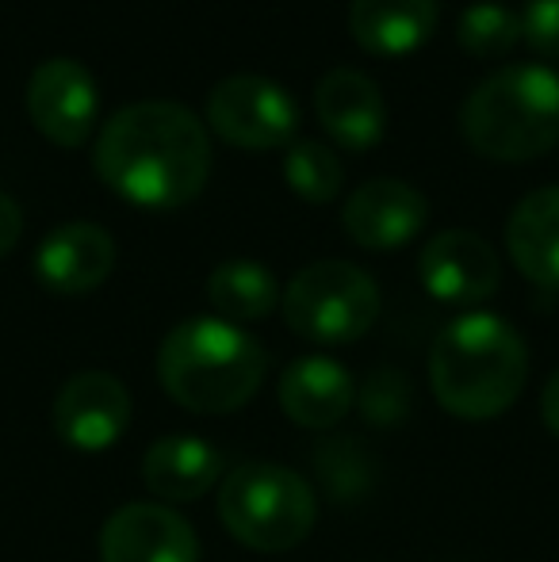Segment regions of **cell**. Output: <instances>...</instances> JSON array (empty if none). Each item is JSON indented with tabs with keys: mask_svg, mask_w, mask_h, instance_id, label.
<instances>
[{
	"mask_svg": "<svg viewBox=\"0 0 559 562\" xmlns=\"http://www.w3.org/2000/svg\"><path fill=\"white\" fill-rule=\"evenodd\" d=\"M100 180L142 211H177L203 192L211 138L200 115L172 100H138L100 126Z\"/></svg>",
	"mask_w": 559,
	"mask_h": 562,
	"instance_id": "6da1fadb",
	"label": "cell"
},
{
	"mask_svg": "<svg viewBox=\"0 0 559 562\" xmlns=\"http://www.w3.org/2000/svg\"><path fill=\"white\" fill-rule=\"evenodd\" d=\"M525 379H529L525 340L499 314H460L433 340L429 383L452 417L487 422L506 414L525 391Z\"/></svg>",
	"mask_w": 559,
	"mask_h": 562,
	"instance_id": "7a4b0ae2",
	"label": "cell"
},
{
	"mask_svg": "<svg viewBox=\"0 0 559 562\" xmlns=\"http://www.w3.org/2000/svg\"><path fill=\"white\" fill-rule=\"evenodd\" d=\"M269 371L261 340L234 322L192 318L169 329L157 348V379L192 414H234L257 394Z\"/></svg>",
	"mask_w": 559,
	"mask_h": 562,
	"instance_id": "3957f363",
	"label": "cell"
},
{
	"mask_svg": "<svg viewBox=\"0 0 559 562\" xmlns=\"http://www.w3.org/2000/svg\"><path fill=\"white\" fill-rule=\"evenodd\" d=\"M471 149L494 161H529L559 142V74L540 61L502 66L460 108Z\"/></svg>",
	"mask_w": 559,
	"mask_h": 562,
	"instance_id": "277c9868",
	"label": "cell"
},
{
	"mask_svg": "<svg viewBox=\"0 0 559 562\" xmlns=\"http://www.w3.org/2000/svg\"><path fill=\"white\" fill-rule=\"evenodd\" d=\"M226 532L254 551H288L314 528V494L303 474L280 463H246L226 474L219 490Z\"/></svg>",
	"mask_w": 559,
	"mask_h": 562,
	"instance_id": "5b68a950",
	"label": "cell"
},
{
	"mask_svg": "<svg viewBox=\"0 0 559 562\" xmlns=\"http://www.w3.org/2000/svg\"><path fill=\"white\" fill-rule=\"evenodd\" d=\"M283 318L314 345H349L372 329L380 314V288L349 260H318L291 276L283 291Z\"/></svg>",
	"mask_w": 559,
	"mask_h": 562,
	"instance_id": "8992f818",
	"label": "cell"
},
{
	"mask_svg": "<svg viewBox=\"0 0 559 562\" xmlns=\"http://www.w3.org/2000/svg\"><path fill=\"white\" fill-rule=\"evenodd\" d=\"M208 123L238 149H280L295 138L299 108L291 92L269 77L234 74L208 92Z\"/></svg>",
	"mask_w": 559,
	"mask_h": 562,
	"instance_id": "52a82bcc",
	"label": "cell"
},
{
	"mask_svg": "<svg viewBox=\"0 0 559 562\" xmlns=\"http://www.w3.org/2000/svg\"><path fill=\"white\" fill-rule=\"evenodd\" d=\"M27 115L54 146H85L97 131L100 89L97 77L74 58H51L27 77Z\"/></svg>",
	"mask_w": 559,
	"mask_h": 562,
	"instance_id": "ba28073f",
	"label": "cell"
},
{
	"mask_svg": "<svg viewBox=\"0 0 559 562\" xmlns=\"http://www.w3.org/2000/svg\"><path fill=\"white\" fill-rule=\"evenodd\" d=\"M422 288L448 306L483 303L499 291V252L476 229H440L418 257Z\"/></svg>",
	"mask_w": 559,
	"mask_h": 562,
	"instance_id": "9c48e42d",
	"label": "cell"
},
{
	"mask_svg": "<svg viewBox=\"0 0 559 562\" xmlns=\"http://www.w3.org/2000/svg\"><path fill=\"white\" fill-rule=\"evenodd\" d=\"M131 394L108 371H81L54 398V432L69 448L104 451L127 432Z\"/></svg>",
	"mask_w": 559,
	"mask_h": 562,
	"instance_id": "30bf717a",
	"label": "cell"
},
{
	"mask_svg": "<svg viewBox=\"0 0 559 562\" xmlns=\"http://www.w3.org/2000/svg\"><path fill=\"white\" fill-rule=\"evenodd\" d=\"M425 218H429V200L414 184L395 177L365 180L342 207L345 234L360 249H380V252L414 241L422 234Z\"/></svg>",
	"mask_w": 559,
	"mask_h": 562,
	"instance_id": "8fae6325",
	"label": "cell"
},
{
	"mask_svg": "<svg viewBox=\"0 0 559 562\" xmlns=\"http://www.w3.org/2000/svg\"><path fill=\"white\" fill-rule=\"evenodd\" d=\"M104 562H195L200 543L185 517L157 502L123 505L100 532Z\"/></svg>",
	"mask_w": 559,
	"mask_h": 562,
	"instance_id": "7c38bea8",
	"label": "cell"
},
{
	"mask_svg": "<svg viewBox=\"0 0 559 562\" xmlns=\"http://www.w3.org/2000/svg\"><path fill=\"white\" fill-rule=\"evenodd\" d=\"M115 268V241L97 223H62L38 241L35 276L54 295H85Z\"/></svg>",
	"mask_w": 559,
	"mask_h": 562,
	"instance_id": "4fadbf2b",
	"label": "cell"
},
{
	"mask_svg": "<svg viewBox=\"0 0 559 562\" xmlns=\"http://www.w3.org/2000/svg\"><path fill=\"white\" fill-rule=\"evenodd\" d=\"M314 112L326 134L345 149H372L388 131V104L380 85L360 69H329L314 89Z\"/></svg>",
	"mask_w": 559,
	"mask_h": 562,
	"instance_id": "5bb4252c",
	"label": "cell"
},
{
	"mask_svg": "<svg viewBox=\"0 0 559 562\" xmlns=\"http://www.w3.org/2000/svg\"><path fill=\"white\" fill-rule=\"evenodd\" d=\"M353 402V375L329 356H303L280 375V406L303 429H334Z\"/></svg>",
	"mask_w": 559,
	"mask_h": 562,
	"instance_id": "9a60e30c",
	"label": "cell"
},
{
	"mask_svg": "<svg viewBox=\"0 0 559 562\" xmlns=\"http://www.w3.org/2000/svg\"><path fill=\"white\" fill-rule=\"evenodd\" d=\"M219 471H223V451L185 432L154 440L142 456L146 490L161 502H195L215 486Z\"/></svg>",
	"mask_w": 559,
	"mask_h": 562,
	"instance_id": "2e32d148",
	"label": "cell"
},
{
	"mask_svg": "<svg viewBox=\"0 0 559 562\" xmlns=\"http://www.w3.org/2000/svg\"><path fill=\"white\" fill-rule=\"evenodd\" d=\"M437 27V0H353L349 31L376 58H406Z\"/></svg>",
	"mask_w": 559,
	"mask_h": 562,
	"instance_id": "e0dca14e",
	"label": "cell"
},
{
	"mask_svg": "<svg viewBox=\"0 0 559 562\" xmlns=\"http://www.w3.org/2000/svg\"><path fill=\"white\" fill-rule=\"evenodd\" d=\"M506 245L517 272L540 288H559V184L537 188L514 207Z\"/></svg>",
	"mask_w": 559,
	"mask_h": 562,
	"instance_id": "ac0fdd59",
	"label": "cell"
},
{
	"mask_svg": "<svg viewBox=\"0 0 559 562\" xmlns=\"http://www.w3.org/2000/svg\"><path fill=\"white\" fill-rule=\"evenodd\" d=\"M208 299L223 322H257L277 311L280 288L261 260H226L208 276Z\"/></svg>",
	"mask_w": 559,
	"mask_h": 562,
	"instance_id": "d6986e66",
	"label": "cell"
},
{
	"mask_svg": "<svg viewBox=\"0 0 559 562\" xmlns=\"http://www.w3.org/2000/svg\"><path fill=\"white\" fill-rule=\"evenodd\" d=\"M283 177L291 192L306 203H329L342 192V157L318 138H291L283 146Z\"/></svg>",
	"mask_w": 559,
	"mask_h": 562,
	"instance_id": "ffe728a7",
	"label": "cell"
},
{
	"mask_svg": "<svg viewBox=\"0 0 559 562\" xmlns=\"http://www.w3.org/2000/svg\"><path fill=\"white\" fill-rule=\"evenodd\" d=\"M517 38H522V15L494 0H476L456 20V43L471 58H502L514 50Z\"/></svg>",
	"mask_w": 559,
	"mask_h": 562,
	"instance_id": "44dd1931",
	"label": "cell"
},
{
	"mask_svg": "<svg viewBox=\"0 0 559 562\" xmlns=\"http://www.w3.org/2000/svg\"><path fill=\"white\" fill-rule=\"evenodd\" d=\"M314 467H318L322 486H326V494L334 502H357L372 486V459L365 456V448L357 440H322L314 448Z\"/></svg>",
	"mask_w": 559,
	"mask_h": 562,
	"instance_id": "7402d4cb",
	"label": "cell"
},
{
	"mask_svg": "<svg viewBox=\"0 0 559 562\" xmlns=\"http://www.w3.org/2000/svg\"><path fill=\"white\" fill-rule=\"evenodd\" d=\"M360 409H365L368 422L395 425L399 417H406V409H411V383L391 368L376 371V375H368V383L360 386Z\"/></svg>",
	"mask_w": 559,
	"mask_h": 562,
	"instance_id": "603a6c76",
	"label": "cell"
},
{
	"mask_svg": "<svg viewBox=\"0 0 559 562\" xmlns=\"http://www.w3.org/2000/svg\"><path fill=\"white\" fill-rule=\"evenodd\" d=\"M522 38L545 58H559V0H529L525 4Z\"/></svg>",
	"mask_w": 559,
	"mask_h": 562,
	"instance_id": "cb8c5ba5",
	"label": "cell"
},
{
	"mask_svg": "<svg viewBox=\"0 0 559 562\" xmlns=\"http://www.w3.org/2000/svg\"><path fill=\"white\" fill-rule=\"evenodd\" d=\"M20 234H23V211H20V203H15L12 195L0 192V257H8V252L15 249Z\"/></svg>",
	"mask_w": 559,
	"mask_h": 562,
	"instance_id": "d4e9b609",
	"label": "cell"
},
{
	"mask_svg": "<svg viewBox=\"0 0 559 562\" xmlns=\"http://www.w3.org/2000/svg\"><path fill=\"white\" fill-rule=\"evenodd\" d=\"M540 417H545L548 432L559 437V371H556L552 379H548L545 394H540Z\"/></svg>",
	"mask_w": 559,
	"mask_h": 562,
	"instance_id": "484cf974",
	"label": "cell"
}]
</instances>
